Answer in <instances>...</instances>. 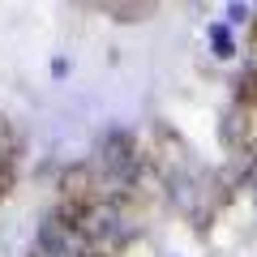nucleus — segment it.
I'll return each mask as SVG.
<instances>
[{
    "label": "nucleus",
    "instance_id": "1",
    "mask_svg": "<svg viewBox=\"0 0 257 257\" xmlns=\"http://www.w3.org/2000/svg\"><path fill=\"white\" fill-rule=\"evenodd\" d=\"M210 39H214V52H219V56H231V52H236V43H231L227 26H210Z\"/></svg>",
    "mask_w": 257,
    "mask_h": 257
}]
</instances>
